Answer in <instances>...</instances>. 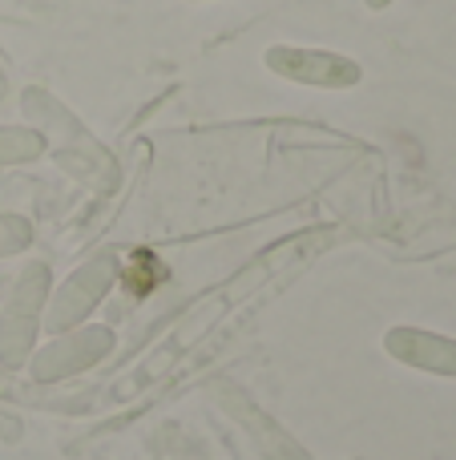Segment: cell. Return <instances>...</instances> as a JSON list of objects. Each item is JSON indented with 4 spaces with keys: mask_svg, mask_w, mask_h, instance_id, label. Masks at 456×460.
Wrapping results in <instances>:
<instances>
[{
    "mask_svg": "<svg viewBox=\"0 0 456 460\" xmlns=\"http://www.w3.org/2000/svg\"><path fill=\"white\" fill-rule=\"evenodd\" d=\"M166 279H170L166 262H162L153 251H145V246L129 251L126 262H121V287H126L134 299H145V295H153L162 283H166Z\"/></svg>",
    "mask_w": 456,
    "mask_h": 460,
    "instance_id": "obj_3",
    "label": "cell"
},
{
    "mask_svg": "<svg viewBox=\"0 0 456 460\" xmlns=\"http://www.w3.org/2000/svg\"><path fill=\"white\" fill-rule=\"evenodd\" d=\"M396 0H364V8H372V13H384V8H392Z\"/></svg>",
    "mask_w": 456,
    "mask_h": 460,
    "instance_id": "obj_4",
    "label": "cell"
},
{
    "mask_svg": "<svg viewBox=\"0 0 456 460\" xmlns=\"http://www.w3.org/2000/svg\"><path fill=\"white\" fill-rule=\"evenodd\" d=\"M263 65L283 81L311 89H352L364 81L360 61L331 49H303V45H271L263 53Z\"/></svg>",
    "mask_w": 456,
    "mask_h": 460,
    "instance_id": "obj_1",
    "label": "cell"
},
{
    "mask_svg": "<svg viewBox=\"0 0 456 460\" xmlns=\"http://www.w3.org/2000/svg\"><path fill=\"white\" fill-rule=\"evenodd\" d=\"M384 348L400 364L425 367V372H436V376H456V340L417 332V327H396V332L384 335Z\"/></svg>",
    "mask_w": 456,
    "mask_h": 460,
    "instance_id": "obj_2",
    "label": "cell"
},
{
    "mask_svg": "<svg viewBox=\"0 0 456 460\" xmlns=\"http://www.w3.org/2000/svg\"><path fill=\"white\" fill-rule=\"evenodd\" d=\"M194 4H198V0H194Z\"/></svg>",
    "mask_w": 456,
    "mask_h": 460,
    "instance_id": "obj_5",
    "label": "cell"
}]
</instances>
